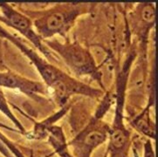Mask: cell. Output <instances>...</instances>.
<instances>
[{
	"mask_svg": "<svg viewBox=\"0 0 158 157\" xmlns=\"http://www.w3.org/2000/svg\"><path fill=\"white\" fill-rule=\"evenodd\" d=\"M0 88L20 92L37 101L50 95L44 83L28 79L9 70L0 72Z\"/></svg>",
	"mask_w": 158,
	"mask_h": 157,
	"instance_id": "cell-6",
	"label": "cell"
},
{
	"mask_svg": "<svg viewBox=\"0 0 158 157\" xmlns=\"http://www.w3.org/2000/svg\"><path fill=\"white\" fill-rule=\"evenodd\" d=\"M45 45L53 54H56L71 72V75L78 80L89 78L99 85L100 88L106 92L102 79V72L97 65L90 50L81 43L71 42L67 39L64 42L52 39L44 40Z\"/></svg>",
	"mask_w": 158,
	"mask_h": 157,
	"instance_id": "cell-3",
	"label": "cell"
},
{
	"mask_svg": "<svg viewBox=\"0 0 158 157\" xmlns=\"http://www.w3.org/2000/svg\"><path fill=\"white\" fill-rule=\"evenodd\" d=\"M0 111L2 112L5 116H7L10 120H11L12 122L15 124L16 126L19 127V130H21L22 132L25 131V129H24L23 126L20 124V122L17 120L15 115L11 112V109H10V106L8 104L7 99H6V97L4 94V92L2 90V88H0Z\"/></svg>",
	"mask_w": 158,
	"mask_h": 157,
	"instance_id": "cell-8",
	"label": "cell"
},
{
	"mask_svg": "<svg viewBox=\"0 0 158 157\" xmlns=\"http://www.w3.org/2000/svg\"><path fill=\"white\" fill-rule=\"evenodd\" d=\"M0 22L19 32L51 63L55 59L53 52L47 48L44 40L37 33L31 19L22 10L16 9L10 4L0 2Z\"/></svg>",
	"mask_w": 158,
	"mask_h": 157,
	"instance_id": "cell-4",
	"label": "cell"
},
{
	"mask_svg": "<svg viewBox=\"0 0 158 157\" xmlns=\"http://www.w3.org/2000/svg\"><path fill=\"white\" fill-rule=\"evenodd\" d=\"M92 3H58L40 10H22L32 21L34 29L43 40L60 36L66 39L80 17L94 11Z\"/></svg>",
	"mask_w": 158,
	"mask_h": 157,
	"instance_id": "cell-2",
	"label": "cell"
},
{
	"mask_svg": "<svg viewBox=\"0 0 158 157\" xmlns=\"http://www.w3.org/2000/svg\"><path fill=\"white\" fill-rule=\"evenodd\" d=\"M148 101V105L135 120L134 125L139 131L145 134L146 135L154 136L155 128H154V123L150 120L149 111H150V107L155 104V88L150 92Z\"/></svg>",
	"mask_w": 158,
	"mask_h": 157,
	"instance_id": "cell-7",
	"label": "cell"
},
{
	"mask_svg": "<svg viewBox=\"0 0 158 157\" xmlns=\"http://www.w3.org/2000/svg\"><path fill=\"white\" fill-rule=\"evenodd\" d=\"M0 35L12 42L31 61L47 87L49 94L59 106H65L72 97L76 95L92 99H100L103 96L105 92L101 88L93 87L64 72L1 27Z\"/></svg>",
	"mask_w": 158,
	"mask_h": 157,
	"instance_id": "cell-1",
	"label": "cell"
},
{
	"mask_svg": "<svg viewBox=\"0 0 158 157\" xmlns=\"http://www.w3.org/2000/svg\"><path fill=\"white\" fill-rule=\"evenodd\" d=\"M156 10L154 3H138L128 14L131 31L136 38L145 59L150 31L156 26Z\"/></svg>",
	"mask_w": 158,
	"mask_h": 157,
	"instance_id": "cell-5",
	"label": "cell"
}]
</instances>
